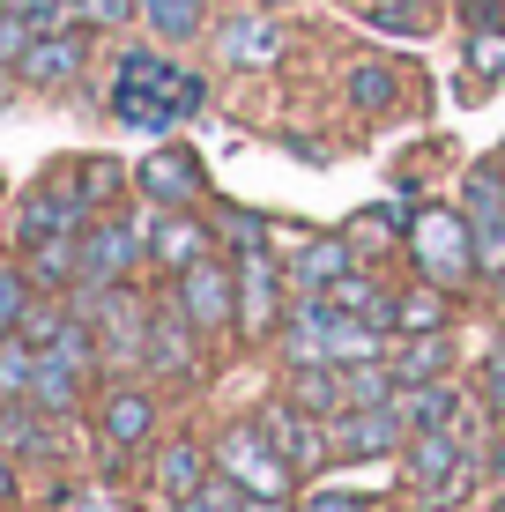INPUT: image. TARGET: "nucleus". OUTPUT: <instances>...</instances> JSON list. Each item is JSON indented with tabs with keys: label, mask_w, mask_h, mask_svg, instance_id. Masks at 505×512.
Listing matches in <instances>:
<instances>
[{
	"label": "nucleus",
	"mask_w": 505,
	"mask_h": 512,
	"mask_svg": "<svg viewBox=\"0 0 505 512\" xmlns=\"http://www.w3.org/2000/svg\"><path fill=\"white\" fill-rule=\"evenodd\" d=\"M194 104H201L194 75H179V67L156 60V52H127L119 90H112V112L127 119V127H171V119H186Z\"/></svg>",
	"instance_id": "f257e3e1"
},
{
	"label": "nucleus",
	"mask_w": 505,
	"mask_h": 512,
	"mask_svg": "<svg viewBox=\"0 0 505 512\" xmlns=\"http://www.w3.org/2000/svg\"><path fill=\"white\" fill-rule=\"evenodd\" d=\"M409 253H416V268H424V282H439V290H461V282L483 275L461 208H424V216H409Z\"/></svg>",
	"instance_id": "f03ea898"
},
{
	"label": "nucleus",
	"mask_w": 505,
	"mask_h": 512,
	"mask_svg": "<svg viewBox=\"0 0 505 512\" xmlns=\"http://www.w3.org/2000/svg\"><path fill=\"white\" fill-rule=\"evenodd\" d=\"M171 297H179V312L194 320L201 334H231L238 327V268L231 260H194L186 275H171Z\"/></svg>",
	"instance_id": "7ed1b4c3"
},
{
	"label": "nucleus",
	"mask_w": 505,
	"mask_h": 512,
	"mask_svg": "<svg viewBox=\"0 0 505 512\" xmlns=\"http://www.w3.org/2000/svg\"><path fill=\"white\" fill-rule=\"evenodd\" d=\"M216 468L238 475V483H246V498H290V483H298L290 461L260 438V423H231V431L216 438Z\"/></svg>",
	"instance_id": "20e7f679"
},
{
	"label": "nucleus",
	"mask_w": 505,
	"mask_h": 512,
	"mask_svg": "<svg viewBox=\"0 0 505 512\" xmlns=\"http://www.w3.org/2000/svg\"><path fill=\"white\" fill-rule=\"evenodd\" d=\"M253 423H260V438L290 461V475H320L327 461H335V431H327V416L298 409V401H275V409H260Z\"/></svg>",
	"instance_id": "39448f33"
},
{
	"label": "nucleus",
	"mask_w": 505,
	"mask_h": 512,
	"mask_svg": "<svg viewBox=\"0 0 505 512\" xmlns=\"http://www.w3.org/2000/svg\"><path fill=\"white\" fill-rule=\"evenodd\" d=\"M149 260V231L127 216H97L90 231H82V282L90 290H112V282H127L134 268ZM75 282V290H82Z\"/></svg>",
	"instance_id": "423d86ee"
},
{
	"label": "nucleus",
	"mask_w": 505,
	"mask_h": 512,
	"mask_svg": "<svg viewBox=\"0 0 505 512\" xmlns=\"http://www.w3.org/2000/svg\"><path fill=\"white\" fill-rule=\"evenodd\" d=\"M327 431H335V461H387V453L409 446V423L394 401H372V409H342L327 416Z\"/></svg>",
	"instance_id": "0eeeda50"
},
{
	"label": "nucleus",
	"mask_w": 505,
	"mask_h": 512,
	"mask_svg": "<svg viewBox=\"0 0 505 512\" xmlns=\"http://www.w3.org/2000/svg\"><path fill=\"white\" fill-rule=\"evenodd\" d=\"M461 216H468V238H476V268H483V282L505 275V171H498V164H483L476 179H468Z\"/></svg>",
	"instance_id": "6e6552de"
},
{
	"label": "nucleus",
	"mask_w": 505,
	"mask_h": 512,
	"mask_svg": "<svg viewBox=\"0 0 505 512\" xmlns=\"http://www.w3.org/2000/svg\"><path fill=\"white\" fill-rule=\"evenodd\" d=\"M201 342H208V334L179 312V297H171V305H149V357H142V372H156V379H194L201 372Z\"/></svg>",
	"instance_id": "1a4fd4ad"
},
{
	"label": "nucleus",
	"mask_w": 505,
	"mask_h": 512,
	"mask_svg": "<svg viewBox=\"0 0 505 512\" xmlns=\"http://www.w3.org/2000/svg\"><path fill=\"white\" fill-rule=\"evenodd\" d=\"M82 60H90V45H82L75 23L38 30V38H30V52L15 60V82H23V90H67V82L82 75Z\"/></svg>",
	"instance_id": "9d476101"
},
{
	"label": "nucleus",
	"mask_w": 505,
	"mask_h": 512,
	"mask_svg": "<svg viewBox=\"0 0 505 512\" xmlns=\"http://www.w3.org/2000/svg\"><path fill=\"white\" fill-rule=\"evenodd\" d=\"M156 431V394H142V386H112V394L97 401V438H104V461H119V453L149 446Z\"/></svg>",
	"instance_id": "9b49d317"
},
{
	"label": "nucleus",
	"mask_w": 505,
	"mask_h": 512,
	"mask_svg": "<svg viewBox=\"0 0 505 512\" xmlns=\"http://www.w3.org/2000/svg\"><path fill=\"white\" fill-rule=\"evenodd\" d=\"M238 327H246V334L283 327V268H275L260 245L238 253Z\"/></svg>",
	"instance_id": "f8f14e48"
},
{
	"label": "nucleus",
	"mask_w": 505,
	"mask_h": 512,
	"mask_svg": "<svg viewBox=\"0 0 505 512\" xmlns=\"http://www.w3.org/2000/svg\"><path fill=\"white\" fill-rule=\"evenodd\" d=\"M216 52L231 67H253V75H260V67H275L290 52V30L275 23V8H253V15H231V23L216 30Z\"/></svg>",
	"instance_id": "ddd939ff"
},
{
	"label": "nucleus",
	"mask_w": 505,
	"mask_h": 512,
	"mask_svg": "<svg viewBox=\"0 0 505 512\" xmlns=\"http://www.w3.org/2000/svg\"><path fill=\"white\" fill-rule=\"evenodd\" d=\"M142 231H149V260H156V268H171V275H186L194 260H208V245H216L186 208H156Z\"/></svg>",
	"instance_id": "4468645a"
},
{
	"label": "nucleus",
	"mask_w": 505,
	"mask_h": 512,
	"mask_svg": "<svg viewBox=\"0 0 505 512\" xmlns=\"http://www.w3.org/2000/svg\"><path fill=\"white\" fill-rule=\"evenodd\" d=\"M461 461H468V438L454 431V423H439V431H409V446H402L409 490H431V483H446V475H461Z\"/></svg>",
	"instance_id": "2eb2a0df"
},
{
	"label": "nucleus",
	"mask_w": 505,
	"mask_h": 512,
	"mask_svg": "<svg viewBox=\"0 0 505 512\" xmlns=\"http://www.w3.org/2000/svg\"><path fill=\"white\" fill-rule=\"evenodd\" d=\"M134 186L149 193L156 208H194V193H201V164L186 149H156L142 171H134Z\"/></svg>",
	"instance_id": "dca6fc26"
},
{
	"label": "nucleus",
	"mask_w": 505,
	"mask_h": 512,
	"mask_svg": "<svg viewBox=\"0 0 505 512\" xmlns=\"http://www.w3.org/2000/svg\"><path fill=\"white\" fill-rule=\"evenodd\" d=\"M208 475H216V453L194 446V438H171V446L156 453V490H164L171 505H186V498L208 483Z\"/></svg>",
	"instance_id": "f3484780"
},
{
	"label": "nucleus",
	"mask_w": 505,
	"mask_h": 512,
	"mask_svg": "<svg viewBox=\"0 0 505 512\" xmlns=\"http://www.w3.org/2000/svg\"><path fill=\"white\" fill-rule=\"evenodd\" d=\"M350 268H357L350 238H305L298 253H290V282H298V290H335Z\"/></svg>",
	"instance_id": "a211bd4d"
},
{
	"label": "nucleus",
	"mask_w": 505,
	"mask_h": 512,
	"mask_svg": "<svg viewBox=\"0 0 505 512\" xmlns=\"http://www.w3.org/2000/svg\"><path fill=\"white\" fill-rule=\"evenodd\" d=\"M283 401H298L312 416H342L350 394H342V364H283Z\"/></svg>",
	"instance_id": "6ab92c4d"
},
{
	"label": "nucleus",
	"mask_w": 505,
	"mask_h": 512,
	"mask_svg": "<svg viewBox=\"0 0 505 512\" xmlns=\"http://www.w3.org/2000/svg\"><path fill=\"white\" fill-rule=\"evenodd\" d=\"M23 275H30V290H75L82 282V238H38V245H23Z\"/></svg>",
	"instance_id": "aec40b11"
},
{
	"label": "nucleus",
	"mask_w": 505,
	"mask_h": 512,
	"mask_svg": "<svg viewBox=\"0 0 505 512\" xmlns=\"http://www.w3.org/2000/svg\"><path fill=\"white\" fill-rule=\"evenodd\" d=\"M30 409H45V416H75L82 409V372H75V364H60V357H52V349H38V372H30Z\"/></svg>",
	"instance_id": "412c9836"
},
{
	"label": "nucleus",
	"mask_w": 505,
	"mask_h": 512,
	"mask_svg": "<svg viewBox=\"0 0 505 512\" xmlns=\"http://www.w3.org/2000/svg\"><path fill=\"white\" fill-rule=\"evenodd\" d=\"M394 409H402L409 431H439V423L461 416V394H454V379H416V386L394 394Z\"/></svg>",
	"instance_id": "4be33fe9"
},
{
	"label": "nucleus",
	"mask_w": 505,
	"mask_h": 512,
	"mask_svg": "<svg viewBox=\"0 0 505 512\" xmlns=\"http://www.w3.org/2000/svg\"><path fill=\"white\" fill-rule=\"evenodd\" d=\"M394 372H402V386L446 379V372H454V334H409V342L394 349Z\"/></svg>",
	"instance_id": "5701e85b"
},
{
	"label": "nucleus",
	"mask_w": 505,
	"mask_h": 512,
	"mask_svg": "<svg viewBox=\"0 0 505 512\" xmlns=\"http://www.w3.org/2000/svg\"><path fill=\"white\" fill-rule=\"evenodd\" d=\"M342 394H350V409L394 401V394H402V372H394V357H364V364H342Z\"/></svg>",
	"instance_id": "b1692460"
},
{
	"label": "nucleus",
	"mask_w": 505,
	"mask_h": 512,
	"mask_svg": "<svg viewBox=\"0 0 505 512\" xmlns=\"http://www.w3.org/2000/svg\"><path fill=\"white\" fill-rule=\"evenodd\" d=\"M446 290L439 282H416V290H402V305H394V334H446Z\"/></svg>",
	"instance_id": "393cba45"
},
{
	"label": "nucleus",
	"mask_w": 505,
	"mask_h": 512,
	"mask_svg": "<svg viewBox=\"0 0 505 512\" xmlns=\"http://www.w3.org/2000/svg\"><path fill=\"white\" fill-rule=\"evenodd\" d=\"M142 23H149L164 45H186V38H201L208 0H142Z\"/></svg>",
	"instance_id": "a878e982"
},
{
	"label": "nucleus",
	"mask_w": 505,
	"mask_h": 512,
	"mask_svg": "<svg viewBox=\"0 0 505 512\" xmlns=\"http://www.w3.org/2000/svg\"><path fill=\"white\" fill-rule=\"evenodd\" d=\"M67 320H75V305H67V297L60 290H38V297H30V312H23V327H15V334H23V342L30 349H52V342H60V334H67Z\"/></svg>",
	"instance_id": "bb28decb"
},
{
	"label": "nucleus",
	"mask_w": 505,
	"mask_h": 512,
	"mask_svg": "<svg viewBox=\"0 0 505 512\" xmlns=\"http://www.w3.org/2000/svg\"><path fill=\"white\" fill-rule=\"evenodd\" d=\"M30 372H38V349H30L23 334H0V394L23 401L30 394Z\"/></svg>",
	"instance_id": "cd10ccee"
},
{
	"label": "nucleus",
	"mask_w": 505,
	"mask_h": 512,
	"mask_svg": "<svg viewBox=\"0 0 505 512\" xmlns=\"http://www.w3.org/2000/svg\"><path fill=\"white\" fill-rule=\"evenodd\" d=\"M350 104H357V112H387V104H394V67L357 60L350 67Z\"/></svg>",
	"instance_id": "c85d7f7f"
},
{
	"label": "nucleus",
	"mask_w": 505,
	"mask_h": 512,
	"mask_svg": "<svg viewBox=\"0 0 505 512\" xmlns=\"http://www.w3.org/2000/svg\"><path fill=\"white\" fill-rule=\"evenodd\" d=\"M171 512H246V483H238V475H208V483L194 490V498H186V505H171Z\"/></svg>",
	"instance_id": "c756f323"
},
{
	"label": "nucleus",
	"mask_w": 505,
	"mask_h": 512,
	"mask_svg": "<svg viewBox=\"0 0 505 512\" xmlns=\"http://www.w3.org/2000/svg\"><path fill=\"white\" fill-rule=\"evenodd\" d=\"M30 297H38V290H30V275L15 268V260H0V334H15V327H23Z\"/></svg>",
	"instance_id": "7c9ffc66"
},
{
	"label": "nucleus",
	"mask_w": 505,
	"mask_h": 512,
	"mask_svg": "<svg viewBox=\"0 0 505 512\" xmlns=\"http://www.w3.org/2000/svg\"><path fill=\"white\" fill-rule=\"evenodd\" d=\"M67 8H75L82 30H127L142 15V0H67Z\"/></svg>",
	"instance_id": "2f4dec72"
},
{
	"label": "nucleus",
	"mask_w": 505,
	"mask_h": 512,
	"mask_svg": "<svg viewBox=\"0 0 505 512\" xmlns=\"http://www.w3.org/2000/svg\"><path fill=\"white\" fill-rule=\"evenodd\" d=\"M0 8H15L30 30H60V23H75V8H67V0H0Z\"/></svg>",
	"instance_id": "473e14b6"
},
{
	"label": "nucleus",
	"mask_w": 505,
	"mask_h": 512,
	"mask_svg": "<svg viewBox=\"0 0 505 512\" xmlns=\"http://www.w3.org/2000/svg\"><path fill=\"white\" fill-rule=\"evenodd\" d=\"M60 512H127V498H119V490H112V475H104V483H82Z\"/></svg>",
	"instance_id": "72a5a7b5"
},
{
	"label": "nucleus",
	"mask_w": 505,
	"mask_h": 512,
	"mask_svg": "<svg viewBox=\"0 0 505 512\" xmlns=\"http://www.w3.org/2000/svg\"><path fill=\"white\" fill-rule=\"evenodd\" d=\"M30 38H38V30H30L15 8H0V67H15V60H23V52H30Z\"/></svg>",
	"instance_id": "f704fd0d"
},
{
	"label": "nucleus",
	"mask_w": 505,
	"mask_h": 512,
	"mask_svg": "<svg viewBox=\"0 0 505 512\" xmlns=\"http://www.w3.org/2000/svg\"><path fill=\"white\" fill-rule=\"evenodd\" d=\"M483 409H491V423H505V342L483 357Z\"/></svg>",
	"instance_id": "c9c22d12"
},
{
	"label": "nucleus",
	"mask_w": 505,
	"mask_h": 512,
	"mask_svg": "<svg viewBox=\"0 0 505 512\" xmlns=\"http://www.w3.org/2000/svg\"><path fill=\"white\" fill-rule=\"evenodd\" d=\"M298 512H379L372 498H357V490H312Z\"/></svg>",
	"instance_id": "e433bc0d"
},
{
	"label": "nucleus",
	"mask_w": 505,
	"mask_h": 512,
	"mask_svg": "<svg viewBox=\"0 0 505 512\" xmlns=\"http://www.w3.org/2000/svg\"><path fill=\"white\" fill-rule=\"evenodd\" d=\"M476 75L483 82L505 75V30H483V38H476Z\"/></svg>",
	"instance_id": "4c0bfd02"
},
{
	"label": "nucleus",
	"mask_w": 505,
	"mask_h": 512,
	"mask_svg": "<svg viewBox=\"0 0 505 512\" xmlns=\"http://www.w3.org/2000/svg\"><path fill=\"white\" fill-rule=\"evenodd\" d=\"M483 475H491V483L505 490V423H498V431H491V453H483Z\"/></svg>",
	"instance_id": "58836bf2"
},
{
	"label": "nucleus",
	"mask_w": 505,
	"mask_h": 512,
	"mask_svg": "<svg viewBox=\"0 0 505 512\" xmlns=\"http://www.w3.org/2000/svg\"><path fill=\"white\" fill-rule=\"evenodd\" d=\"M15 498V453H0V505Z\"/></svg>",
	"instance_id": "ea45409f"
},
{
	"label": "nucleus",
	"mask_w": 505,
	"mask_h": 512,
	"mask_svg": "<svg viewBox=\"0 0 505 512\" xmlns=\"http://www.w3.org/2000/svg\"><path fill=\"white\" fill-rule=\"evenodd\" d=\"M246 512H298L290 498H246Z\"/></svg>",
	"instance_id": "a19ab883"
},
{
	"label": "nucleus",
	"mask_w": 505,
	"mask_h": 512,
	"mask_svg": "<svg viewBox=\"0 0 505 512\" xmlns=\"http://www.w3.org/2000/svg\"><path fill=\"white\" fill-rule=\"evenodd\" d=\"M491 297H498V312H505V275H491Z\"/></svg>",
	"instance_id": "79ce46f5"
},
{
	"label": "nucleus",
	"mask_w": 505,
	"mask_h": 512,
	"mask_svg": "<svg viewBox=\"0 0 505 512\" xmlns=\"http://www.w3.org/2000/svg\"><path fill=\"white\" fill-rule=\"evenodd\" d=\"M260 8H283V0H260Z\"/></svg>",
	"instance_id": "37998d69"
},
{
	"label": "nucleus",
	"mask_w": 505,
	"mask_h": 512,
	"mask_svg": "<svg viewBox=\"0 0 505 512\" xmlns=\"http://www.w3.org/2000/svg\"><path fill=\"white\" fill-rule=\"evenodd\" d=\"M0 409H8V394H0Z\"/></svg>",
	"instance_id": "c03bdc74"
},
{
	"label": "nucleus",
	"mask_w": 505,
	"mask_h": 512,
	"mask_svg": "<svg viewBox=\"0 0 505 512\" xmlns=\"http://www.w3.org/2000/svg\"><path fill=\"white\" fill-rule=\"evenodd\" d=\"M498 512H505V505H498Z\"/></svg>",
	"instance_id": "a18cd8bd"
}]
</instances>
